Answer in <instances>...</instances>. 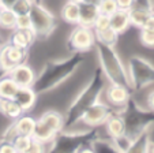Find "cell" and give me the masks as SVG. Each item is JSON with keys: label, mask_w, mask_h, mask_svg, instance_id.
Listing matches in <instances>:
<instances>
[{"label": "cell", "mask_w": 154, "mask_h": 153, "mask_svg": "<svg viewBox=\"0 0 154 153\" xmlns=\"http://www.w3.org/2000/svg\"><path fill=\"white\" fill-rule=\"evenodd\" d=\"M85 53L72 52L70 56L63 59L49 60L44 64L41 71L37 74L35 81L33 84V89L37 94H45L59 86L72 77L83 64Z\"/></svg>", "instance_id": "1"}, {"label": "cell", "mask_w": 154, "mask_h": 153, "mask_svg": "<svg viewBox=\"0 0 154 153\" xmlns=\"http://www.w3.org/2000/svg\"><path fill=\"white\" fill-rule=\"evenodd\" d=\"M108 85V79L105 78L104 72L101 71L100 67H97L93 71L91 77L86 82L83 88L79 90V93L75 96L67 111L63 113L64 115V130L75 127L76 124L81 123L82 116L85 115L89 108L97 101L101 100L102 92L105 86Z\"/></svg>", "instance_id": "2"}, {"label": "cell", "mask_w": 154, "mask_h": 153, "mask_svg": "<svg viewBox=\"0 0 154 153\" xmlns=\"http://www.w3.org/2000/svg\"><path fill=\"white\" fill-rule=\"evenodd\" d=\"M101 137L100 127H72L60 131L52 142L48 145L47 153H78L82 146L91 144L96 138Z\"/></svg>", "instance_id": "3"}, {"label": "cell", "mask_w": 154, "mask_h": 153, "mask_svg": "<svg viewBox=\"0 0 154 153\" xmlns=\"http://www.w3.org/2000/svg\"><path fill=\"white\" fill-rule=\"evenodd\" d=\"M94 49L97 51L98 58V67L104 72L105 78L111 84H120L128 86L127 69L123 62L122 56L119 55L115 45H106L100 41H96ZM130 88V86H128Z\"/></svg>", "instance_id": "4"}, {"label": "cell", "mask_w": 154, "mask_h": 153, "mask_svg": "<svg viewBox=\"0 0 154 153\" xmlns=\"http://www.w3.org/2000/svg\"><path fill=\"white\" fill-rule=\"evenodd\" d=\"M125 123V133L131 138H137L154 126V112L147 107H143L131 97L130 101L119 111Z\"/></svg>", "instance_id": "5"}, {"label": "cell", "mask_w": 154, "mask_h": 153, "mask_svg": "<svg viewBox=\"0 0 154 153\" xmlns=\"http://www.w3.org/2000/svg\"><path fill=\"white\" fill-rule=\"evenodd\" d=\"M128 86L134 92H140L154 85V63L139 55H132L125 63Z\"/></svg>", "instance_id": "6"}, {"label": "cell", "mask_w": 154, "mask_h": 153, "mask_svg": "<svg viewBox=\"0 0 154 153\" xmlns=\"http://www.w3.org/2000/svg\"><path fill=\"white\" fill-rule=\"evenodd\" d=\"M64 130V115L59 111L49 110L35 118L33 138L41 144L49 145L60 131Z\"/></svg>", "instance_id": "7"}, {"label": "cell", "mask_w": 154, "mask_h": 153, "mask_svg": "<svg viewBox=\"0 0 154 153\" xmlns=\"http://www.w3.org/2000/svg\"><path fill=\"white\" fill-rule=\"evenodd\" d=\"M29 17L32 19V27L37 38H47L55 32L56 25H57L55 15L51 12L48 7L41 4L38 0L34 2L29 12Z\"/></svg>", "instance_id": "8"}, {"label": "cell", "mask_w": 154, "mask_h": 153, "mask_svg": "<svg viewBox=\"0 0 154 153\" xmlns=\"http://www.w3.org/2000/svg\"><path fill=\"white\" fill-rule=\"evenodd\" d=\"M96 34L93 29L82 25H74L72 30L67 37V46L71 52L86 53L94 48Z\"/></svg>", "instance_id": "9"}, {"label": "cell", "mask_w": 154, "mask_h": 153, "mask_svg": "<svg viewBox=\"0 0 154 153\" xmlns=\"http://www.w3.org/2000/svg\"><path fill=\"white\" fill-rule=\"evenodd\" d=\"M116 111L108 105L105 101L100 100L96 104H93L89 110L85 112V115L82 116L81 123L83 127H89V129H97V127H102L104 123L108 120V118Z\"/></svg>", "instance_id": "10"}, {"label": "cell", "mask_w": 154, "mask_h": 153, "mask_svg": "<svg viewBox=\"0 0 154 153\" xmlns=\"http://www.w3.org/2000/svg\"><path fill=\"white\" fill-rule=\"evenodd\" d=\"M132 90L127 86V85H120V84H111L108 82L105 86L104 92H102L101 100L105 101L108 105H111L116 112H119L125 104H127L131 96Z\"/></svg>", "instance_id": "11"}, {"label": "cell", "mask_w": 154, "mask_h": 153, "mask_svg": "<svg viewBox=\"0 0 154 153\" xmlns=\"http://www.w3.org/2000/svg\"><path fill=\"white\" fill-rule=\"evenodd\" d=\"M29 51L20 49L10 43L0 45V71L7 74L11 69L27 60Z\"/></svg>", "instance_id": "12"}, {"label": "cell", "mask_w": 154, "mask_h": 153, "mask_svg": "<svg viewBox=\"0 0 154 153\" xmlns=\"http://www.w3.org/2000/svg\"><path fill=\"white\" fill-rule=\"evenodd\" d=\"M7 74L14 79L15 84L19 88L33 86V84H34V81H35V77H37V72L34 71V69H33L30 64H27L26 62L15 66L14 69H11Z\"/></svg>", "instance_id": "13"}, {"label": "cell", "mask_w": 154, "mask_h": 153, "mask_svg": "<svg viewBox=\"0 0 154 153\" xmlns=\"http://www.w3.org/2000/svg\"><path fill=\"white\" fill-rule=\"evenodd\" d=\"M35 40H37V36L33 29H14L10 33L7 43L12 44L20 49L29 51L33 44L35 43Z\"/></svg>", "instance_id": "14"}, {"label": "cell", "mask_w": 154, "mask_h": 153, "mask_svg": "<svg viewBox=\"0 0 154 153\" xmlns=\"http://www.w3.org/2000/svg\"><path fill=\"white\" fill-rule=\"evenodd\" d=\"M105 131V137L108 138H117V137L123 135L125 134V123H124V119L122 118L119 112H115L113 115H111L108 118V120L104 123L102 126Z\"/></svg>", "instance_id": "15"}, {"label": "cell", "mask_w": 154, "mask_h": 153, "mask_svg": "<svg viewBox=\"0 0 154 153\" xmlns=\"http://www.w3.org/2000/svg\"><path fill=\"white\" fill-rule=\"evenodd\" d=\"M37 97L38 94L34 92V89L32 86H27V88H19L14 100L19 104L22 111L25 113H27L32 110H34L35 103H37Z\"/></svg>", "instance_id": "16"}, {"label": "cell", "mask_w": 154, "mask_h": 153, "mask_svg": "<svg viewBox=\"0 0 154 153\" xmlns=\"http://www.w3.org/2000/svg\"><path fill=\"white\" fill-rule=\"evenodd\" d=\"M98 15H100V11H98V7L97 6L87 4V3H85V2L79 3V22H78V25L91 27L94 25V22H96Z\"/></svg>", "instance_id": "17"}, {"label": "cell", "mask_w": 154, "mask_h": 153, "mask_svg": "<svg viewBox=\"0 0 154 153\" xmlns=\"http://www.w3.org/2000/svg\"><path fill=\"white\" fill-rule=\"evenodd\" d=\"M14 124L15 130H17L18 135H33L35 127V118L32 116L29 112L22 113L19 118H17L15 120L11 122Z\"/></svg>", "instance_id": "18"}, {"label": "cell", "mask_w": 154, "mask_h": 153, "mask_svg": "<svg viewBox=\"0 0 154 153\" xmlns=\"http://www.w3.org/2000/svg\"><path fill=\"white\" fill-rule=\"evenodd\" d=\"M109 25L111 27L117 32L120 36L123 33H125L128 29L131 27V21H130V15H128V11H124V10H117L113 14L109 17Z\"/></svg>", "instance_id": "19"}, {"label": "cell", "mask_w": 154, "mask_h": 153, "mask_svg": "<svg viewBox=\"0 0 154 153\" xmlns=\"http://www.w3.org/2000/svg\"><path fill=\"white\" fill-rule=\"evenodd\" d=\"M22 113L25 112L14 98H0V115L2 116L12 122L19 118Z\"/></svg>", "instance_id": "20"}, {"label": "cell", "mask_w": 154, "mask_h": 153, "mask_svg": "<svg viewBox=\"0 0 154 153\" xmlns=\"http://www.w3.org/2000/svg\"><path fill=\"white\" fill-rule=\"evenodd\" d=\"M60 17L64 22L70 23V25H78V22H79V4L66 0V3L61 6Z\"/></svg>", "instance_id": "21"}, {"label": "cell", "mask_w": 154, "mask_h": 153, "mask_svg": "<svg viewBox=\"0 0 154 153\" xmlns=\"http://www.w3.org/2000/svg\"><path fill=\"white\" fill-rule=\"evenodd\" d=\"M124 153H150V135L149 131L142 133L137 138L132 139V144L130 145Z\"/></svg>", "instance_id": "22"}, {"label": "cell", "mask_w": 154, "mask_h": 153, "mask_svg": "<svg viewBox=\"0 0 154 153\" xmlns=\"http://www.w3.org/2000/svg\"><path fill=\"white\" fill-rule=\"evenodd\" d=\"M18 89L19 86L8 74H3V77H0V98H14Z\"/></svg>", "instance_id": "23"}, {"label": "cell", "mask_w": 154, "mask_h": 153, "mask_svg": "<svg viewBox=\"0 0 154 153\" xmlns=\"http://www.w3.org/2000/svg\"><path fill=\"white\" fill-rule=\"evenodd\" d=\"M153 14V11L150 10H145L140 7H131L128 10V15H130V21H131V26H135L138 29H142L145 22L147 21V18Z\"/></svg>", "instance_id": "24"}, {"label": "cell", "mask_w": 154, "mask_h": 153, "mask_svg": "<svg viewBox=\"0 0 154 153\" xmlns=\"http://www.w3.org/2000/svg\"><path fill=\"white\" fill-rule=\"evenodd\" d=\"M17 17L18 15L10 7H2V11H0V30L11 33L15 29Z\"/></svg>", "instance_id": "25"}, {"label": "cell", "mask_w": 154, "mask_h": 153, "mask_svg": "<svg viewBox=\"0 0 154 153\" xmlns=\"http://www.w3.org/2000/svg\"><path fill=\"white\" fill-rule=\"evenodd\" d=\"M91 146H93L96 153H122L115 146L112 139L108 138V137H98V138H96L91 142Z\"/></svg>", "instance_id": "26"}, {"label": "cell", "mask_w": 154, "mask_h": 153, "mask_svg": "<svg viewBox=\"0 0 154 153\" xmlns=\"http://www.w3.org/2000/svg\"><path fill=\"white\" fill-rule=\"evenodd\" d=\"M96 34V41H100L102 44H106V45H116L117 40H119L120 34L117 32H115L111 26L108 29H104L98 33H94Z\"/></svg>", "instance_id": "27"}, {"label": "cell", "mask_w": 154, "mask_h": 153, "mask_svg": "<svg viewBox=\"0 0 154 153\" xmlns=\"http://www.w3.org/2000/svg\"><path fill=\"white\" fill-rule=\"evenodd\" d=\"M35 0H15L14 3L10 6V8L17 15H27L32 10L33 4Z\"/></svg>", "instance_id": "28"}, {"label": "cell", "mask_w": 154, "mask_h": 153, "mask_svg": "<svg viewBox=\"0 0 154 153\" xmlns=\"http://www.w3.org/2000/svg\"><path fill=\"white\" fill-rule=\"evenodd\" d=\"M32 142L33 137L30 135H17L12 141V144H14V148L17 149L18 153H26L30 145H32Z\"/></svg>", "instance_id": "29"}, {"label": "cell", "mask_w": 154, "mask_h": 153, "mask_svg": "<svg viewBox=\"0 0 154 153\" xmlns=\"http://www.w3.org/2000/svg\"><path fill=\"white\" fill-rule=\"evenodd\" d=\"M117 4L116 0H101L98 4V11L100 14L106 15V17H111L115 11H117Z\"/></svg>", "instance_id": "30"}, {"label": "cell", "mask_w": 154, "mask_h": 153, "mask_svg": "<svg viewBox=\"0 0 154 153\" xmlns=\"http://www.w3.org/2000/svg\"><path fill=\"white\" fill-rule=\"evenodd\" d=\"M132 139H134V138H131V137L125 133V134H123V135L117 137V138H113V139H112V142H113L115 146H116L120 152L124 153L125 150L130 148V145L132 144Z\"/></svg>", "instance_id": "31"}, {"label": "cell", "mask_w": 154, "mask_h": 153, "mask_svg": "<svg viewBox=\"0 0 154 153\" xmlns=\"http://www.w3.org/2000/svg\"><path fill=\"white\" fill-rule=\"evenodd\" d=\"M139 40L146 48H154V30L139 29Z\"/></svg>", "instance_id": "32"}, {"label": "cell", "mask_w": 154, "mask_h": 153, "mask_svg": "<svg viewBox=\"0 0 154 153\" xmlns=\"http://www.w3.org/2000/svg\"><path fill=\"white\" fill-rule=\"evenodd\" d=\"M109 26H111V25H109V17L100 14L98 17H97L94 25L91 26V29H93L94 33H98V32H101V30H104V29H108Z\"/></svg>", "instance_id": "33"}, {"label": "cell", "mask_w": 154, "mask_h": 153, "mask_svg": "<svg viewBox=\"0 0 154 153\" xmlns=\"http://www.w3.org/2000/svg\"><path fill=\"white\" fill-rule=\"evenodd\" d=\"M15 29H33L32 19H30L29 14L27 15H18L17 23H15Z\"/></svg>", "instance_id": "34"}, {"label": "cell", "mask_w": 154, "mask_h": 153, "mask_svg": "<svg viewBox=\"0 0 154 153\" xmlns=\"http://www.w3.org/2000/svg\"><path fill=\"white\" fill-rule=\"evenodd\" d=\"M17 135H18V133H17V130H15L14 124L10 123L8 126H7L6 129L3 130V133H2V138H0V139H6V141L12 142Z\"/></svg>", "instance_id": "35"}, {"label": "cell", "mask_w": 154, "mask_h": 153, "mask_svg": "<svg viewBox=\"0 0 154 153\" xmlns=\"http://www.w3.org/2000/svg\"><path fill=\"white\" fill-rule=\"evenodd\" d=\"M47 148H48V145L41 144V142L35 141V139L33 138L32 145H30V148L27 149L26 153H47Z\"/></svg>", "instance_id": "36"}, {"label": "cell", "mask_w": 154, "mask_h": 153, "mask_svg": "<svg viewBox=\"0 0 154 153\" xmlns=\"http://www.w3.org/2000/svg\"><path fill=\"white\" fill-rule=\"evenodd\" d=\"M0 153H18L14 144L6 139H0Z\"/></svg>", "instance_id": "37"}, {"label": "cell", "mask_w": 154, "mask_h": 153, "mask_svg": "<svg viewBox=\"0 0 154 153\" xmlns=\"http://www.w3.org/2000/svg\"><path fill=\"white\" fill-rule=\"evenodd\" d=\"M132 3H134V0H116L117 8L124 10V11H128L132 7Z\"/></svg>", "instance_id": "38"}, {"label": "cell", "mask_w": 154, "mask_h": 153, "mask_svg": "<svg viewBox=\"0 0 154 153\" xmlns=\"http://www.w3.org/2000/svg\"><path fill=\"white\" fill-rule=\"evenodd\" d=\"M146 107L154 112V89L150 90L147 93V96H146Z\"/></svg>", "instance_id": "39"}, {"label": "cell", "mask_w": 154, "mask_h": 153, "mask_svg": "<svg viewBox=\"0 0 154 153\" xmlns=\"http://www.w3.org/2000/svg\"><path fill=\"white\" fill-rule=\"evenodd\" d=\"M142 29H150V30H154V12L147 18V21L145 22Z\"/></svg>", "instance_id": "40"}, {"label": "cell", "mask_w": 154, "mask_h": 153, "mask_svg": "<svg viewBox=\"0 0 154 153\" xmlns=\"http://www.w3.org/2000/svg\"><path fill=\"white\" fill-rule=\"evenodd\" d=\"M78 153H96V152H94L91 144H87V145H85V146H82L81 149L78 150Z\"/></svg>", "instance_id": "41"}, {"label": "cell", "mask_w": 154, "mask_h": 153, "mask_svg": "<svg viewBox=\"0 0 154 153\" xmlns=\"http://www.w3.org/2000/svg\"><path fill=\"white\" fill-rule=\"evenodd\" d=\"M149 135H150V153H154V126L149 130Z\"/></svg>", "instance_id": "42"}, {"label": "cell", "mask_w": 154, "mask_h": 153, "mask_svg": "<svg viewBox=\"0 0 154 153\" xmlns=\"http://www.w3.org/2000/svg\"><path fill=\"white\" fill-rule=\"evenodd\" d=\"M15 0H0V4L3 7H10L12 3H14Z\"/></svg>", "instance_id": "43"}, {"label": "cell", "mask_w": 154, "mask_h": 153, "mask_svg": "<svg viewBox=\"0 0 154 153\" xmlns=\"http://www.w3.org/2000/svg\"><path fill=\"white\" fill-rule=\"evenodd\" d=\"M85 3H87V4H93V6H97L98 7V4H100V2L101 0H83Z\"/></svg>", "instance_id": "44"}, {"label": "cell", "mask_w": 154, "mask_h": 153, "mask_svg": "<svg viewBox=\"0 0 154 153\" xmlns=\"http://www.w3.org/2000/svg\"><path fill=\"white\" fill-rule=\"evenodd\" d=\"M67 2H74V3H82V2H83V0H67Z\"/></svg>", "instance_id": "45"}, {"label": "cell", "mask_w": 154, "mask_h": 153, "mask_svg": "<svg viewBox=\"0 0 154 153\" xmlns=\"http://www.w3.org/2000/svg\"><path fill=\"white\" fill-rule=\"evenodd\" d=\"M2 44H4V43H2V32H0V45H2Z\"/></svg>", "instance_id": "46"}, {"label": "cell", "mask_w": 154, "mask_h": 153, "mask_svg": "<svg viewBox=\"0 0 154 153\" xmlns=\"http://www.w3.org/2000/svg\"><path fill=\"white\" fill-rule=\"evenodd\" d=\"M2 7H3V6H2V4H0V11H2Z\"/></svg>", "instance_id": "47"}]
</instances>
